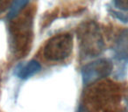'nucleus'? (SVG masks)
Listing matches in <instances>:
<instances>
[{
	"label": "nucleus",
	"mask_w": 128,
	"mask_h": 112,
	"mask_svg": "<svg viewBox=\"0 0 128 112\" xmlns=\"http://www.w3.org/2000/svg\"><path fill=\"white\" fill-rule=\"evenodd\" d=\"M11 0H0V11H3L9 6Z\"/></svg>",
	"instance_id": "nucleus-8"
},
{
	"label": "nucleus",
	"mask_w": 128,
	"mask_h": 112,
	"mask_svg": "<svg viewBox=\"0 0 128 112\" xmlns=\"http://www.w3.org/2000/svg\"><path fill=\"white\" fill-rule=\"evenodd\" d=\"M113 2L117 8L122 11H128V0H113Z\"/></svg>",
	"instance_id": "nucleus-6"
},
{
	"label": "nucleus",
	"mask_w": 128,
	"mask_h": 112,
	"mask_svg": "<svg viewBox=\"0 0 128 112\" xmlns=\"http://www.w3.org/2000/svg\"><path fill=\"white\" fill-rule=\"evenodd\" d=\"M40 65L36 61H30L26 65L20 67L17 71V75L20 79L30 78L34 75L37 74L40 70Z\"/></svg>",
	"instance_id": "nucleus-4"
},
{
	"label": "nucleus",
	"mask_w": 128,
	"mask_h": 112,
	"mask_svg": "<svg viewBox=\"0 0 128 112\" xmlns=\"http://www.w3.org/2000/svg\"><path fill=\"white\" fill-rule=\"evenodd\" d=\"M72 48V36L68 33L59 34L48 40L44 48V55L48 61H60L70 56Z\"/></svg>",
	"instance_id": "nucleus-1"
},
{
	"label": "nucleus",
	"mask_w": 128,
	"mask_h": 112,
	"mask_svg": "<svg viewBox=\"0 0 128 112\" xmlns=\"http://www.w3.org/2000/svg\"><path fill=\"white\" fill-rule=\"evenodd\" d=\"M81 44L84 53L90 55H96L101 53L103 40L98 27L94 24L86 25L81 33Z\"/></svg>",
	"instance_id": "nucleus-3"
},
{
	"label": "nucleus",
	"mask_w": 128,
	"mask_h": 112,
	"mask_svg": "<svg viewBox=\"0 0 128 112\" xmlns=\"http://www.w3.org/2000/svg\"><path fill=\"white\" fill-rule=\"evenodd\" d=\"M112 13L113 16H115L116 18H118V19L121 20V21H123V22H128V17L124 15L123 13L118 12V11H112Z\"/></svg>",
	"instance_id": "nucleus-7"
},
{
	"label": "nucleus",
	"mask_w": 128,
	"mask_h": 112,
	"mask_svg": "<svg viewBox=\"0 0 128 112\" xmlns=\"http://www.w3.org/2000/svg\"><path fill=\"white\" fill-rule=\"evenodd\" d=\"M29 1L30 0H14L11 5V9H10L9 14H8V18H12L14 17H16L18 15V13L26 5Z\"/></svg>",
	"instance_id": "nucleus-5"
},
{
	"label": "nucleus",
	"mask_w": 128,
	"mask_h": 112,
	"mask_svg": "<svg viewBox=\"0 0 128 112\" xmlns=\"http://www.w3.org/2000/svg\"><path fill=\"white\" fill-rule=\"evenodd\" d=\"M112 71V63L107 59H100L85 65L82 69L84 83L88 85L107 77Z\"/></svg>",
	"instance_id": "nucleus-2"
}]
</instances>
